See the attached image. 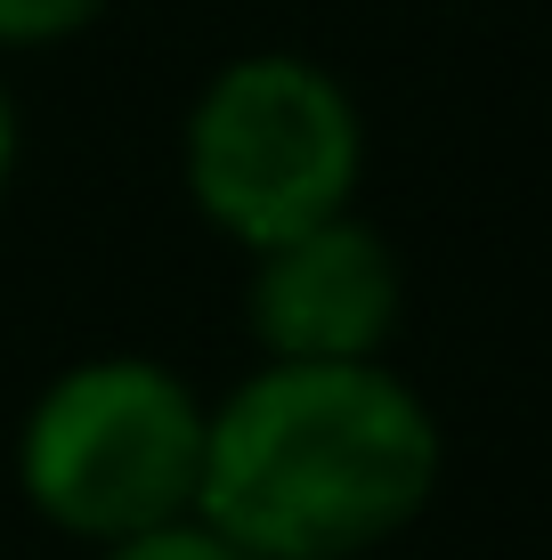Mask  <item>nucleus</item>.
Wrapping results in <instances>:
<instances>
[{
	"instance_id": "obj_1",
	"label": "nucleus",
	"mask_w": 552,
	"mask_h": 560,
	"mask_svg": "<svg viewBox=\"0 0 552 560\" xmlns=\"http://www.w3.org/2000/svg\"><path fill=\"white\" fill-rule=\"evenodd\" d=\"M439 471V415L390 358H260L227 398H212L196 520L244 560H366L431 512Z\"/></svg>"
},
{
	"instance_id": "obj_2",
	"label": "nucleus",
	"mask_w": 552,
	"mask_h": 560,
	"mask_svg": "<svg viewBox=\"0 0 552 560\" xmlns=\"http://www.w3.org/2000/svg\"><path fill=\"white\" fill-rule=\"evenodd\" d=\"M203 390L163 358L106 350L42 382L16 422V495L66 545H130L196 520L203 488Z\"/></svg>"
},
{
	"instance_id": "obj_3",
	"label": "nucleus",
	"mask_w": 552,
	"mask_h": 560,
	"mask_svg": "<svg viewBox=\"0 0 552 560\" xmlns=\"http://www.w3.org/2000/svg\"><path fill=\"white\" fill-rule=\"evenodd\" d=\"M366 179V114L350 82L301 49L227 57L179 122V187L236 253L326 228Z\"/></svg>"
},
{
	"instance_id": "obj_4",
	"label": "nucleus",
	"mask_w": 552,
	"mask_h": 560,
	"mask_svg": "<svg viewBox=\"0 0 552 560\" xmlns=\"http://www.w3.org/2000/svg\"><path fill=\"white\" fill-rule=\"evenodd\" d=\"M244 317L269 365H374L407 317V277L383 228L341 211L252 253Z\"/></svg>"
},
{
	"instance_id": "obj_5",
	"label": "nucleus",
	"mask_w": 552,
	"mask_h": 560,
	"mask_svg": "<svg viewBox=\"0 0 552 560\" xmlns=\"http://www.w3.org/2000/svg\"><path fill=\"white\" fill-rule=\"evenodd\" d=\"M106 16V0H0V49H57L82 42Z\"/></svg>"
},
{
	"instance_id": "obj_6",
	"label": "nucleus",
	"mask_w": 552,
	"mask_h": 560,
	"mask_svg": "<svg viewBox=\"0 0 552 560\" xmlns=\"http://www.w3.org/2000/svg\"><path fill=\"white\" fill-rule=\"evenodd\" d=\"M90 560H244L227 536H212L203 520H171V528L155 536H130V545H106V552H90Z\"/></svg>"
},
{
	"instance_id": "obj_7",
	"label": "nucleus",
	"mask_w": 552,
	"mask_h": 560,
	"mask_svg": "<svg viewBox=\"0 0 552 560\" xmlns=\"http://www.w3.org/2000/svg\"><path fill=\"white\" fill-rule=\"evenodd\" d=\"M16 154H25V122H16V90H9V73H0V203H9V187H16Z\"/></svg>"
}]
</instances>
